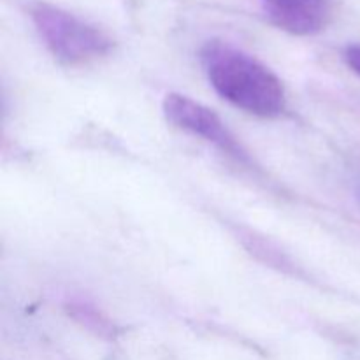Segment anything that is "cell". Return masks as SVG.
Wrapping results in <instances>:
<instances>
[{
    "label": "cell",
    "instance_id": "1",
    "mask_svg": "<svg viewBox=\"0 0 360 360\" xmlns=\"http://www.w3.org/2000/svg\"><path fill=\"white\" fill-rule=\"evenodd\" d=\"M200 60L211 86L236 108L262 118L283 112L287 97L280 77L248 53L227 42L210 41Z\"/></svg>",
    "mask_w": 360,
    "mask_h": 360
},
{
    "label": "cell",
    "instance_id": "2",
    "mask_svg": "<svg viewBox=\"0 0 360 360\" xmlns=\"http://www.w3.org/2000/svg\"><path fill=\"white\" fill-rule=\"evenodd\" d=\"M28 14L46 48L67 65H79L105 56L112 39L102 28L48 2H32Z\"/></svg>",
    "mask_w": 360,
    "mask_h": 360
},
{
    "label": "cell",
    "instance_id": "3",
    "mask_svg": "<svg viewBox=\"0 0 360 360\" xmlns=\"http://www.w3.org/2000/svg\"><path fill=\"white\" fill-rule=\"evenodd\" d=\"M164 115L178 129L210 141L225 153L234 155L245 160L246 153L241 150L236 137L225 127L220 116L214 115L210 108L195 102L193 98L179 94H169L164 98Z\"/></svg>",
    "mask_w": 360,
    "mask_h": 360
},
{
    "label": "cell",
    "instance_id": "4",
    "mask_svg": "<svg viewBox=\"0 0 360 360\" xmlns=\"http://www.w3.org/2000/svg\"><path fill=\"white\" fill-rule=\"evenodd\" d=\"M276 27L295 35H311L326 28L333 14V0H260Z\"/></svg>",
    "mask_w": 360,
    "mask_h": 360
},
{
    "label": "cell",
    "instance_id": "5",
    "mask_svg": "<svg viewBox=\"0 0 360 360\" xmlns=\"http://www.w3.org/2000/svg\"><path fill=\"white\" fill-rule=\"evenodd\" d=\"M345 60L350 65V69L360 76V44L348 46L347 51H345Z\"/></svg>",
    "mask_w": 360,
    "mask_h": 360
}]
</instances>
